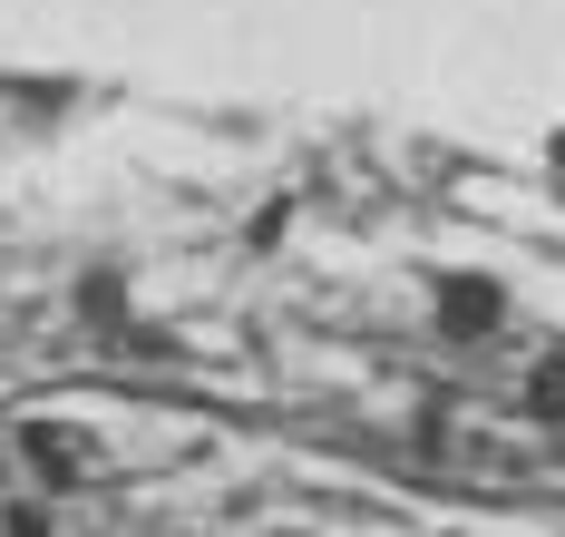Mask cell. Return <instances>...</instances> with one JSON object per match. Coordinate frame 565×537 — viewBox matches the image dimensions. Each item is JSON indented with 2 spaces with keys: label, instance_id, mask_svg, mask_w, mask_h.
Listing matches in <instances>:
<instances>
[]
</instances>
